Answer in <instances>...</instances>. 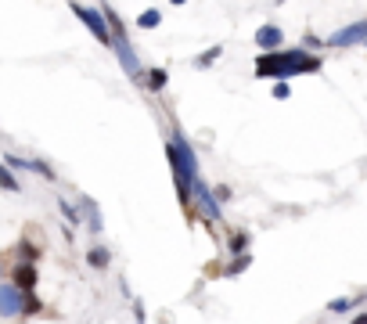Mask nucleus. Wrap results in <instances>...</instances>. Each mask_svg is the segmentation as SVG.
Instances as JSON below:
<instances>
[{"instance_id":"nucleus-32","label":"nucleus","mask_w":367,"mask_h":324,"mask_svg":"<svg viewBox=\"0 0 367 324\" xmlns=\"http://www.w3.org/2000/svg\"><path fill=\"white\" fill-rule=\"evenodd\" d=\"M364 47H367V43H364Z\"/></svg>"},{"instance_id":"nucleus-6","label":"nucleus","mask_w":367,"mask_h":324,"mask_svg":"<svg viewBox=\"0 0 367 324\" xmlns=\"http://www.w3.org/2000/svg\"><path fill=\"white\" fill-rule=\"evenodd\" d=\"M195 205H198V213H202V220L209 223V227H216L220 223V202H216V194H213V188L205 184V176H198L195 181Z\"/></svg>"},{"instance_id":"nucleus-8","label":"nucleus","mask_w":367,"mask_h":324,"mask_svg":"<svg viewBox=\"0 0 367 324\" xmlns=\"http://www.w3.org/2000/svg\"><path fill=\"white\" fill-rule=\"evenodd\" d=\"M252 43L260 47V54H270V51H281L284 47V29L274 26V22H266L256 29V37H252Z\"/></svg>"},{"instance_id":"nucleus-22","label":"nucleus","mask_w":367,"mask_h":324,"mask_svg":"<svg viewBox=\"0 0 367 324\" xmlns=\"http://www.w3.org/2000/svg\"><path fill=\"white\" fill-rule=\"evenodd\" d=\"M58 209H61V216L69 220V227L83 223V216H79V209H76V205H69V199H58Z\"/></svg>"},{"instance_id":"nucleus-3","label":"nucleus","mask_w":367,"mask_h":324,"mask_svg":"<svg viewBox=\"0 0 367 324\" xmlns=\"http://www.w3.org/2000/svg\"><path fill=\"white\" fill-rule=\"evenodd\" d=\"M72 14L98 37V43L112 47V29H108V19H105L101 8H87V4H79V0H72Z\"/></svg>"},{"instance_id":"nucleus-11","label":"nucleus","mask_w":367,"mask_h":324,"mask_svg":"<svg viewBox=\"0 0 367 324\" xmlns=\"http://www.w3.org/2000/svg\"><path fill=\"white\" fill-rule=\"evenodd\" d=\"M87 267H90V270H108V267H112V249H108V245L87 249Z\"/></svg>"},{"instance_id":"nucleus-1","label":"nucleus","mask_w":367,"mask_h":324,"mask_svg":"<svg viewBox=\"0 0 367 324\" xmlns=\"http://www.w3.org/2000/svg\"><path fill=\"white\" fill-rule=\"evenodd\" d=\"M166 162H169V173H173V188H177V202L191 213V205H195V181L202 176V170H198L195 148L187 144V137L177 126L169 130V141H166Z\"/></svg>"},{"instance_id":"nucleus-25","label":"nucleus","mask_w":367,"mask_h":324,"mask_svg":"<svg viewBox=\"0 0 367 324\" xmlns=\"http://www.w3.org/2000/svg\"><path fill=\"white\" fill-rule=\"evenodd\" d=\"M213 194H216V202H220V205H223V202H231V199H234V191H231L227 184H216V188H213Z\"/></svg>"},{"instance_id":"nucleus-10","label":"nucleus","mask_w":367,"mask_h":324,"mask_svg":"<svg viewBox=\"0 0 367 324\" xmlns=\"http://www.w3.org/2000/svg\"><path fill=\"white\" fill-rule=\"evenodd\" d=\"M76 209H79V216L87 220L90 231H94V234H101V227H105V223H101V209L94 205V202L87 199V194H79V205H76Z\"/></svg>"},{"instance_id":"nucleus-24","label":"nucleus","mask_w":367,"mask_h":324,"mask_svg":"<svg viewBox=\"0 0 367 324\" xmlns=\"http://www.w3.org/2000/svg\"><path fill=\"white\" fill-rule=\"evenodd\" d=\"M4 162L11 170H19V173H25L29 170V159H22V155H4Z\"/></svg>"},{"instance_id":"nucleus-28","label":"nucleus","mask_w":367,"mask_h":324,"mask_svg":"<svg viewBox=\"0 0 367 324\" xmlns=\"http://www.w3.org/2000/svg\"><path fill=\"white\" fill-rule=\"evenodd\" d=\"M349 324H367V314H357V317L349 321Z\"/></svg>"},{"instance_id":"nucleus-4","label":"nucleus","mask_w":367,"mask_h":324,"mask_svg":"<svg viewBox=\"0 0 367 324\" xmlns=\"http://www.w3.org/2000/svg\"><path fill=\"white\" fill-rule=\"evenodd\" d=\"M112 51H116L119 65H123L126 72H130L134 83H145V79H148V69L140 65V58H137V51L130 47V40H126V37H112Z\"/></svg>"},{"instance_id":"nucleus-12","label":"nucleus","mask_w":367,"mask_h":324,"mask_svg":"<svg viewBox=\"0 0 367 324\" xmlns=\"http://www.w3.org/2000/svg\"><path fill=\"white\" fill-rule=\"evenodd\" d=\"M249 249H252V234L249 231H234L227 238V256H249Z\"/></svg>"},{"instance_id":"nucleus-30","label":"nucleus","mask_w":367,"mask_h":324,"mask_svg":"<svg viewBox=\"0 0 367 324\" xmlns=\"http://www.w3.org/2000/svg\"><path fill=\"white\" fill-rule=\"evenodd\" d=\"M274 4H289V0H274Z\"/></svg>"},{"instance_id":"nucleus-16","label":"nucleus","mask_w":367,"mask_h":324,"mask_svg":"<svg viewBox=\"0 0 367 324\" xmlns=\"http://www.w3.org/2000/svg\"><path fill=\"white\" fill-rule=\"evenodd\" d=\"M249 267H252V252L249 256H234L227 263V270H223V278H238V274H245Z\"/></svg>"},{"instance_id":"nucleus-2","label":"nucleus","mask_w":367,"mask_h":324,"mask_svg":"<svg viewBox=\"0 0 367 324\" xmlns=\"http://www.w3.org/2000/svg\"><path fill=\"white\" fill-rule=\"evenodd\" d=\"M321 54H310L306 47H281V51H270L256 58V79H277V83H289L292 76H310L321 72Z\"/></svg>"},{"instance_id":"nucleus-15","label":"nucleus","mask_w":367,"mask_h":324,"mask_svg":"<svg viewBox=\"0 0 367 324\" xmlns=\"http://www.w3.org/2000/svg\"><path fill=\"white\" fill-rule=\"evenodd\" d=\"M0 188L4 191H22V184H19V176H14V170L8 166L4 159H0Z\"/></svg>"},{"instance_id":"nucleus-18","label":"nucleus","mask_w":367,"mask_h":324,"mask_svg":"<svg viewBox=\"0 0 367 324\" xmlns=\"http://www.w3.org/2000/svg\"><path fill=\"white\" fill-rule=\"evenodd\" d=\"M137 26H140V29H158V26H162V11H158V8H148V11H140Z\"/></svg>"},{"instance_id":"nucleus-17","label":"nucleus","mask_w":367,"mask_h":324,"mask_svg":"<svg viewBox=\"0 0 367 324\" xmlns=\"http://www.w3.org/2000/svg\"><path fill=\"white\" fill-rule=\"evenodd\" d=\"M29 173H36V176H43V181H58V173H54V166H51V162H43V159H29Z\"/></svg>"},{"instance_id":"nucleus-5","label":"nucleus","mask_w":367,"mask_h":324,"mask_svg":"<svg viewBox=\"0 0 367 324\" xmlns=\"http://www.w3.org/2000/svg\"><path fill=\"white\" fill-rule=\"evenodd\" d=\"M357 43H367V19L349 22V26H342V29H335L331 37L324 40V47H331V51H342V47H357Z\"/></svg>"},{"instance_id":"nucleus-23","label":"nucleus","mask_w":367,"mask_h":324,"mask_svg":"<svg viewBox=\"0 0 367 324\" xmlns=\"http://www.w3.org/2000/svg\"><path fill=\"white\" fill-rule=\"evenodd\" d=\"M302 47H306L310 54H317V51L324 47V40H321V37H313V32H306V37H302Z\"/></svg>"},{"instance_id":"nucleus-14","label":"nucleus","mask_w":367,"mask_h":324,"mask_svg":"<svg viewBox=\"0 0 367 324\" xmlns=\"http://www.w3.org/2000/svg\"><path fill=\"white\" fill-rule=\"evenodd\" d=\"M14 249H19V263H36V259H40V245H33L29 238H22Z\"/></svg>"},{"instance_id":"nucleus-29","label":"nucleus","mask_w":367,"mask_h":324,"mask_svg":"<svg viewBox=\"0 0 367 324\" xmlns=\"http://www.w3.org/2000/svg\"><path fill=\"white\" fill-rule=\"evenodd\" d=\"M169 4H173V8H184V4H187V0H169Z\"/></svg>"},{"instance_id":"nucleus-19","label":"nucleus","mask_w":367,"mask_h":324,"mask_svg":"<svg viewBox=\"0 0 367 324\" xmlns=\"http://www.w3.org/2000/svg\"><path fill=\"white\" fill-rule=\"evenodd\" d=\"M220 54H223V43H213L205 54H198V58H195V69H209V65H213Z\"/></svg>"},{"instance_id":"nucleus-20","label":"nucleus","mask_w":367,"mask_h":324,"mask_svg":"<svg viewBox=\"0 0 367 324\" xmlns=\"http://www.w3.org/2000/svg\"><path fill=\"white\" fill-rule=\"evenodd\" d=\"M36 314H43V299L36 296V292H29L25 306H22V317H36Z\"/></svg>"},{"instance_id":"nucleus-7","label":"nucleus","mask_w":367,"mask_h":324,"mask_svg":"<svg viewBox=\"0 0 367 324\" xmlns=\"http://www.w3.org/2000/svg\"><path fill=\"white\" fill-rule=\"evenodd\" d=\"M22 306H25V292L14 288L11 281L0 285V317L11 321V317H22Z\"/></svg>"},{"instance_id":"nucleus-9","label":"nucleus","mask_w":367,"mask_h":324,"mask_svg":"<svg viewBox=\"0 0 367 324\" xmlns=\"http://www.w3.org/2000/svg\"><path fill=\"white\" fill-rule=\"evenodd\" d=\"M11 285H14V288H22L25 296H29V292H36V285H40V270H36V263H14V267H11Z\"/></svg>"},{"instance_id":"nucleus-27","label":"nucleus","mask_w":367,"mask_h":324,"mask_svg":"<svg viewBox=\"0 0 367 324\" xmlns=\"http://www.w3.org/2000/svg\"><path fill=\"white\" fill-rule=\"evenodd\" d=\"M134 317H137V324H145V303H140V299L134 303Z\"/></svg>"},{"instance_id":"nucleus-13","label":"nucleus","mask_w":367,"mask_h":324,"mask_svg":"<svg viewBox=\"0 0 367 324\" xmlns=\"http://www.w3.org/2000/svg\"><path fill=\"white\" fill-rule=\"evenodd\" d=\"M145 87H148L151 94H162V90L169 87V72H166V69H158V65H155V69H148V79H145Z\"/></svg>"},{"instance_id":"nucleus-26","label":"nucleus","mask_w":367,"mask_h":324,"mask_svg":"<svg viewBox=\"0 0 367 324\" xmlns=\"http://www.w3.org/2000/svg\"><path fill=\"white\" fill-rule=\"evenodd\" d=\"M274 97H277V101H289V97H292V87H289V83H274Z\"/></svg>"},{"instance_id":"nucleus-21","label":"nucleus","mask_w":367,"mask_h":324,"mask_svg":"<svg viewBox=\"0 0 367 324\" xmlns=\"http://www.w3.org/2000/svg\"><path fill=\"white\" fill-rule=\"evenodd\" d=\"M353 306H357V299L339 296V299H331V303H328V314H353Z\"/></svg>"},{"instance_id":"nucleus-31","label":"nucleus","mask_w":367,"mask_h":324,"mask_svg":"<svg viewBox=\"0 0 367 324\" xmlns=\"http://www.w3.org/2000/svg\"><path fill=\"white\" fill-rule=\"evenodd\" d=\"M0 278H4V267H0ZM0 285H4V281H0Z\"/></svg>"}]
</instances>
